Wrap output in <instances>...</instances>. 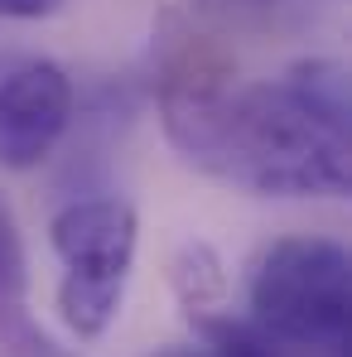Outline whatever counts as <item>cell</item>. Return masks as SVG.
Segmentation results:
<instances>
[{
  "label": "cell",
  "mask_w": 352,
  "mask_h": 357,
  "mask_svg": "<svg viewBox=\"0 0 352 357\" xmlns=\"http://www.w3.org/2000/svg\"><path fill=\"white\" fill-rule=\"evenodd\" d=\"M160 121L193 169L256 198H343L352 183L348 135L314 121L285 82L227 87L203 63L174 68Z\"/></svg>",
  "instance_id": "obj_1"
},
{
  "label": "cell",
  "mask_w": 352,
  "mask_h": 357,
  "mask_svg": "<svg viewBox=\"0 0 352 357\" xmlns=\"http://www.w3.org/2000/svg\"><path fill=\"white\" fill-rule=\"evenodd\" d=\"M246 304L256 333L285 343H343L352 314V261L333 237H280L251 261Z\"/></svg>",
  "instance_id": "obj_2"
},
{
  "label": "cell",
  "mask_w": 352,
  "mask_h": 357,
  "mask_svg": "<svg viewBox=\"0 0 352 357\" xmlns=\"http://www.w3.org/2000/svg\"><path fill=\"white\" fill-rule=\"evenodd\" d=\"M140 218L125 198H82L49 218V246L68 266L59 280V319L82 343H97L121 314L135 266Z\"/></svg>",
  "instance_id": "obj_3"
},
{
  "label": "cell",
  "mask_w": 352,
  "mask_h": 357,
  "mask_svg": "<svg viewBox=\"0 0 352 357\" xmlns=\"http://www.w3.org/2000/svg\"><path fill=\"white\" fill-rule=\"evenodd\" d=\"M72 121V82L59 63H20L0 82V169H39Z\"/></svg>",
  "instance_id": "obj_4"
},
{
  "label": "cell",
  "mask_w": 352,
  "mask_h": 357,
  "mask_svg": "<svg viewBox=\"0 0 352 357\" xmlns=\"http://www.w3.org/2000/svg\"><path fill=\"white\" fill-rule=\"evenodd\" d=\"M285 92L314 121H323L338 135H348V68L343 63H333V59L294 63L285 73Z\"/></svg>",
  "instance_id": "obj_5"
},
{
  "label": "cell",
  "mask_w": 352,
  "mask_h": 357,
  "mask_svg": "<svg viewBox=\"0 0 352 357\" xmlns=\"http://www.w3.org/2000/svg\"><path fill=\"white\" fill-rule=\"evenodd\" d=\"M193 324H198V333H203L198 348L169 343V348H160V353H150V357H270L266 338H261L256 328H246V324H232V319H222V314H198Z\"/></svg>",
  "instance_id": "obj_6"
},
{
  "label": "cell",
  "mask_w": 352,
  "mask_h": 357,
  "mask_svg": "<svg viewBox=\"0 0 352 357\" xmlns=\"http://www.w3.org/2000/svg\"><path fill=\"white\" fill-rule=\"evenodd\" d=\"M24 285V256H20V237L10 222V208L0 203V295H15Z\"/></svg>",
  "instance_id": "obj_7"
},
{
  "label": "cell",
  "mask_w": 352,
  "mask_h": 357,
  "mask_svg": "<svg viewBox=\"0 0 352 357\" xmlns=\"http://www.w3.org/2000/svg\"><path fill=\"white\" fill-rule=\"evenodd\" d=\"M59 10L63 0H0V20H49Z\"/></svg>",
  "instance_id": "obj_8"
}]
</instances>
